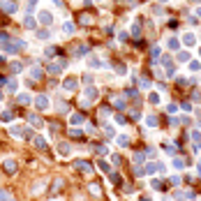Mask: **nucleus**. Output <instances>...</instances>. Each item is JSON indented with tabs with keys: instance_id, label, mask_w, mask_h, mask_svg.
<instances>
[{
	"instance_id": "f257e3e1",
	"label": "nucleus",
	"mask_w": 201,
	"mask_h": 201,
	"mask_svg": "<svg viewBox=\"0 0 201 201\" xmlns=\"http://www.w3.org/2000/svg\"><path fill=\"white\" fill-rule=\"evenodd\" d=\"M97 95H100V90H97V88H95V86H88V88H86V90H83V102H81V104H83V106H86V104H88V102L97 100Z\"/></svg>"
},
{
	"instance_id": "f03ea898",
	"label": "nucleus",
	"mask_w": 201,
	"mask_h": 201,
	"mask_svg": "<svg viewBox=\"0 0 201 201\" xmlns=\"http://www.w3.org/2000/svg\"><path fill=\"white\" fill-rule=\"evenodd\" d=\"M37 16H39V19H37V21H39V23H42V26H51V23H53V14H51V12H49V9H42V12H39V14H37Z\"/></svg>"
},
{
	"instance_id": "7ed1b4c3",
	"label": "nucleus",
	"mask_w": 201,
	"mask_h": 201,
	"mask_svg": "<svg viewBox=\"0 0 201 201\" xmlns=\"http://www.w3.org/2000/svg\"><path fill=\"white\" fill-rule=\"evenodd\" d=\"M0 7H2L7 14H14V12L19 9V2H16V0H0Z\"/></svg>"
},
{
	"instance_id": "20e7f679",
	"label": "nucleus",
	"mask_w": 201,
	"mask_h": 201,
	"mask_svg": "<svg viewBox=\"0 0 201 201\" xmlns=\"http://www.w3.org/2000/svg\"><path fill=\"white\" fill-rule=\"evenodd\" d=\"M63 88H65L67 93H72V90H76V88H79V81H76L74 76H67L65 81H63Z\"/></svg>"
},
{
	"instance_id": "39448f33",
	"label": "nucleus",
	"mask_w": 201,
	"mask_h": 201,
	"mask_svg": "<svg viewBox=\"0 0 201 201\" xmlns=\"http://www.w3.org/2000/svg\"><path fill=\"white\" fill-rule=\"evenodd\" d=\"M35 106H37L39 111H46V109H49V97H46V95H37V97H35Z\"/></svg>"
},
{
	"instance_id": "423d86ee",
	"label": "nucleus",
	"mask_w": 201,
	"mask_h": 201,
	"mask_svg": "<svg viewBox=\"0 0 201 201\" xmlns=\"http://www.w3.org/2000/svg\"><path fill=\"white\" fill-rule=\"evenodd\" d=\"M74 167L79 169V171H83V173H90V171H93V164H90V162H86V160H76V162H74Z\"/></svg>"
},
{
	"instance_id": "0eeeda50",
	"label": "nucleus",
	"mask_w": 201,
	"mask_h": 201,
	"mask_svg": "<svg viewBox=\"0 0 201 201\" xmlns=\"http://www.w3.org/2000/svg\"><path fill=\"white\" fill-rule=\"evenodd\" d=\"M9 132H12V136H28V130H23V125H12L9 127Z\"/></svg>"
},
{
	"instance_id": "6e6552de",
	"label": "nucleus",
	"mask_w": 201,
	"mask_h": 201,
	"mask_svg": "<svg viewBox=\"0 0 201 201\" xmlns=\"http://www.w3.org/2000/svg\"><path fill=\"white\" fill-rule=\"evenodd\" d=\"M116 143H118L120 148H127V146H130V136H127V134H118V136H116Z\"/></svg>"
},
{
	"instance_id": "1a4fd4ad",
	"label": "nucleus",
	"mask_w": 201,
	"mask_h": 201,
	"mask_svg": "<svg viewBox=\"0 0 201 201\" xmlns=\"http://www.w3.org/2000/svg\"><path fill=\"white\" fill-rule=\"evenodd\" d=\"M23 26H26V28H30V30H33L35 26H37V19H35L33 14H26V19H23Z\"/></svg>"
},
{
	"instance_id": "9d476101",
	"label": "nucleus",
	"mask_w": 201,
	"mask_h": 201,
	"mask_svg": "<svg viewBox=\"0 0 201 201\" xmlns=\"http://www.w3.org/2000/svg\"><path fill=\"white\" fill-rule=\"evenodd\" d=\"M185 167H187V160H185V157H173V169L183 171Z\"/></svg>"
},
{
	"instance_id": "9b49d317",
	"label": "nucleus",
	"mask_w": 201,
	"mask_h": 201,
	"mask_svg": "<svg viewBox=\"0 0 201 201\" xmlns=\"http://www.w3.org/2000/svg\"><path fill=\"white\" fill-rule=\"evenodd\" d=\"M5 171H7L9 176H14V173H16V162H14V160H5Z\"/></svg>"
},
{
	"instance_id": "f8f14e48",
	"label": "nucleus",
	"mask_w": 201,
	"mask_h": 201,
	"mask_svg": "<svg viewBox=\"0 0 201 201\" xmlns=\"http://www.w3.org/2000/svg\"><path fill=\"white\" fill-rule=\"evenodd\" d=\"M86 53H88V46H86V44H79V46H74V56H76V58H83Z\"/></svg>"
},
{
	"instance_id": "ddd939ff",
	"label": "nucleus",
	"mask_w": 201,
	"mask_h": 201,
	"mask_svg": "<svg viewBox=\"0 0 201 201\" xmlns=\"http://www.w3.org/2000/svg\"><path fill=\"white\" fill-rule=\"evenodd\" d=\"M183 42H185L187 46H194V44H197V37H194V33H185V35H183Z\"/></svg>"
},
{
	"instance_id": "4468645a",
	"label": "nucleus",
	"mask_w": 201,
	"mask_h": 201,
	"mask_svg": "<svg viewBox=\"0 0 201 201\" xmlns=\"http://www.w3.org/2000/svg\"><path fill=\"white\" fill-rule=\"evenodd\" d=\"M30 79H35V81H39V79H42V67H37V65L30 67Z\"/></svg>"
},
{
	"instance_id": "2eb2a0df",
	"label": "nucleus",
	"mask_w": 201,
	"mask_h": 201,
	"mask_svg": "<svg viewBox=\"0 0 201 201\" xmlns=\"http://www.w3.org/2000/svg\"><path fill=\"white\" fill-rule=\"evenodd\" d=\"M74 30H76V26H74L72 21H65V23H63V33L65 35H74Z\"/></svg>"
},
{
	"instance_id": "dca6fc26",
	"label": "nucleus",
	"mask_w": 201,
	"mask_h": 201,
	"mask_svg": "<svg viewBox=\"0 0 201 201\" xmlns=\"http://www.w3.org/2000/svg\"><path fill=\"white\" fill-rule=\"evenodd\" d=\"M58 155H63V157L69 155V143H65V141H63V143H58Z\"/></svg>"
},
{
	"instance_id": "f3484780",
	"label": "nucleus",
	"mask_w": 201,
	"mask_h": 201,
	"mask_svg": "<svg viewBox=\"0 0 201 201\" xmlns=\"http://www.w3.org/2000/svg\"><path fill=\"white\" fill-rule=\"evenodd\" d=\"M81 123H83V116L81 113H72L69 116V125H81Z\"/></svg>"
},
{
	"instance_id": "a211bd4d",
	"label": "nucleus",
	"mask_w": 201,
	"mask_h": 201,
	"mask_svg": "<svg viewBox=\"0 0 201 201\" xmlns=\"http://www.w3.org/2000/svg\"><path fill=\"white\" fill-rule=\"evenodd\" d=\"M33 143L39 148V150H44V148H46V139H42V136H33Z\"/></svg>"
},
{
	"instance_id": "6ab92c4d",
	"label": "nucleus",
	"mask_w": 201,
	"mask_h": 201,
	"mask_svg": "<svg viewBox=\"0 0 201 201\" xmlns=\"http://www.w3.org/2000/svg\"><path fill=\"white\" fill-rule=\"evenodd\" d=\"M28 120H30V125H35V127H42V125H44V123H42V118H39V116H35V113L28 116Z\"/></svg>"
},
{
	"instance_id": "aec40b11",
	"label": "nucleus",
	"mask_w": 201,
	"mask_h": 201,
	"mask_svg": "<svg viewBox=\"0 0 201 201\" xmlns=\"http://www.w3.org/2000/svg\"><path fill=\"white\" fill-rule=\"evenodd\" d=\"M60 53V49H56V46H46V51H44V56H49V58H56Z\"/></svg>"
},
{
	"instance_id": "412c9836",
	"label": "nucleus",
	"mask_w": 201,
	"mask_h": 201,
	"mask_svg": "<svg viewBox=\"0 0 201 201\" xmlns=\"http://www.w3.org/2000/svg\"><path fill=\"white\" fill-rule=\"evenodd\" d=\"M7 90H9V93H16V90H19V81H16V79H9V81H7Z\"/></svg>"
},
{
	"instance_id": "4be33fe9",
	"label": "nucleus",
	"mask_w": 201,
	"mask_h": 201,
	"mask_svg": "<svg viewBox=\"0 0 201 201\" xmlns=\"http://www.w3.org/2000/svg\"><path fill=\"white\" fill-rule=\"evenodd\" d=\"M176 58H178V63H190V53H187V51H180Z\"/></svg>"
},
{
	"instance_id": "5701e85b",
	"label": "nucleus",
	"mask_w": 201,
	"mask_h": 201,
	"mask_svg": "<svg viewBox=\"0 0 201 201\" xmlns=\"http://www.w3.org/2000/svg\"><path fill=\"white\" fill-rule=\"evenodd\" d=\"M146 123H148V127H150V130H155V127H157V118H155V116H146Z\"/></svg>"
},
{
	"instance_id": "b1692460",
	"label": "nucleus",
	"mask_w": 201,
	"mask_h": 201,
	"mask_svg": "<svg viewBox=\"0 0 201 201\" xmlns=\"http://www.w3.org/2000/svg\"><path fill=\"white\" fill-rule=\"evenodd\" d=\"M16 102L19 104H30V95H23L21 93V95H16Z\"/></svg>"
},
{
	"instance_id": "393cba45",
	"label": "nucleus",
	"mask_w": 201,
	"mask_h": 201,
	"mask_svg": "<svg viewBox=\"0 0 201 201\" xmlns=\"http://www.w3.org/2000/svg\"><path fill=\"white\" fill-rule=\"evenodd\" d=\"M150 187H153V190H164L162 180H157V178H153V180H150Z\"/></svg>"
},
{
	"instance_id": "a878e982",
	"label": "nucleus",
	"mask_w": 201,
	"mask_h": 201,
	"mask_svg": "<svg viewBox=\"0 0 201 201\" xmlns=\"http://www.w3.org/2000/svg\"><path fill=\"white\" fill-rule=\"evenodd\" d=\"M167 46H169V49H178V39H176V37L167 39Z\"/></svg>"
},
{
	"instance_id": "bb28decb",
	"label": "nucleus",
	"mask_w": 201,
	"mask_h": 201,
	"mask_svg": "<svg viewBox=\"0 0 201 201\" xmlns=\"http://www.w3.org/2000/svg\"><path fill=\"white\" fill-rule=\"evenodd\" d=\"M21 69H23V65H21L19 60H16V63H12V72H14V74H19Z\"/></svg>"
},
{
	"instance_id": "cd10ccee",
	"label": "nucleus",
	"mask_w": 201,
	"mask_h": 201,
	"mask_svg": "<svg viewBox=\"0 0 201 201\" xmlns=\"http://www.w3.org/2000/svg\"><path fill=\"white\" fill-rule=\"evenodd\" d=\"M104 134H106V136H116V130H113L111 125H104Z\"/></svg>"
},
{
	"instance_id": "c85d7f7f",
	"label": "nucleus",
	"mask_w": 201,
	"mask_h": 201,
	"mask_svg": "<svg viewBox=\"0 0 201 201\" xmlns=\"http://www.w3.org/2000/svg\"><path fill=\"white\" fill-rule=\"evenodd\" d=\"M0 201H12V197H9L7 190H0Z\"/></svg>"
},
{
	"instance_id": "c756f323",
	"label": "nucleus",
	"mask_w": 201,
	"mask_h": 201,
	"mask_svg": "<svg viewBox=\"0 0 201 201\" xmlns=\"http://www.w3.org/2000/svg\"><path fill=\"white\" fill-rule=\"evenodd\" d=\"M100 169H102V171H104V173H109V171H111V164L102 160V162H100Z\"/></svg>"
},
{
	"instance_id": "7c9ffc66",
	"label": "nucleus",
	"mask_w": 201,
	"mask_h": 201,
	"mask_svg": "<svg viewBox=\"0 0 201 201\" xmlns=\"http://www.w3.org/2000/svg\"><path fill=\"white\" fill-rule=\"evenodd\" d=\"M160 58V46H155L153 51H150V60H157Z\"/></svg>"
},
{
	"instance_id": "2f4dec72",
	"label": "nucleus",
	"mask_w": 201,
	"mask_h": 201,
	"mask_svg": "<svg viewBox=\"0 0 201 201\" xmlns=\"http://www.w3.org/2000/svg\"><path fill=\"white\" fill-rule=\"evenodd\" d=\"M139 86H141V88H143V90H148V88H150V81H148V79H146V76H143V79H141V81H139Z\"/></svg>"
},
{
	"instance_id": "473e14b6",
	"label": "nucleus",
	"mask_w": 201,
	"mask_h": 201,
	"mask_svg": "<svg viewBox=\"0 0 201 201\" xmlns=\"http://www.w3.org/2000/svg\"><path fill=\"white\" fill-rule=\"evenodd\" d=\"M63 187V180H53V185H51V192H58Z\"/></svg>"
},
{
	"instance_id": "72a5a7b5",
	"label": "nucleus",
	"mask_w": 201,
	"mask_h": 201,
	"mask_svg": "<svg viewBox=\"0 0 201 201\" xmlns=\"http://www.w3.org/2000/svg\"><path fill=\"white\" fill-rule=\"evenodd\" d=\"M113 106H116V109H125V102L120 100V97H116V100H113Z\"/></svg>"
},
{
	"instance_id": "f704fd0d",
	"label": "nucleus",
	"mask_w": 201,
	"mask_h": 201,
	"mask_svg": "<svg viewBox=\"0 0 201 201\" xmlns=\"http://www.w3.org/2000/svg\"><path fill=\"white\" fill-rule=\"evenodd\" d=\"M164 150H167L169 155H176V146H173V143H167V146H164Z\"/></svg>"
},
{
	"instance_id": "c9c22d12",
	"label": "nucleus",
	"mask_w": 201,
	"mask_h": 201,
	"mask_svg": "<svg viewBox=\"0 0 201 201\" xmlns=\"http://www.w3.org/2000/svg\"><path fill=\"white\" fill-rule=\"evenodd\" d=\"M143 160H146V153H136V155H134V162H136V164L143 162Z\"/></svg>"
},
{
	"instance_id": "e433bc0d",
	"label": "nucleus",
	"mask_w": 201,
	"mask_h": 201,
	"mask_svg": "<svg viewBox=\"0 0 201 201\" xmlns=\"http://www.w3.org/2000/svg\"><path fill=\"white\" fill-rule=\"evenodd\" d=\"M125 97H136V88H127L125 90Z\"/></svg>"
},
{
	"instance_id": "4c0bfd02",
	"label": "nucleus",
	"mask_w": 201,
	"mask_h": 201,
	"mask_svg": "<svg viewBox=\"0 0 201 201\" xmlns=\"http://www.w3.org/2000/svg\"><path fill=\"white\" fill-rule=\"evenodd\" d=\"M37 37H39V39H49L51 35H49V30H39V33H37Z\"/></svg>"
},
{
	"instance_id": "58836bf2",
	"label": "nucleus",
	"mask_w": 201,
	"mask_h": 201,
	"mask_svg": "<svg viewBox=\"0 0 201 201\" xmlns=\"http://www.w3.org/2000/svg\"><path fill=\"white\" fill-rule=\"evenodd\" d=\"M199 63H197V60H192V63H190V72H199Z\"/></svg>"
},
{
	"instance_id": "ea45409f",
	"label": "nucleus",
	"mask_w": 201,
	"mask_h": 201,
	"mask_svg": "<svg viewBox=\"0 0 201 201\" xmlns=\"http://www.w3.org/2000/svg\"><path fill=\"white\" fill-rule=\"evenodd\" d=\"M79 21H81L83 26H88V23H90V16H88V14H81V19H79Z\"/></svg>"
},
{
	"instance_id": "a19ab883",
	"label": "nucleus",
	"mask_w": 201,
	"mask_h": 201,
	"mask_svg": "<svg viewBox=\"0 0 201 201\" xmlns=\"http://www.w3.org/2000/svg\"><path fill=\"white\" fill-rule=\"evenodd\" d=\"M0 118H2V120H12V111H2Z\"/></svg>"
},
{
	"instance_id": "79ce46f5",
	"label": "nucleus",
	"mask_w": 201,
	"mask_h": 201,
	"mask_svg": "<svg viewBox=\"0 0 201 201\" xmlns=\"http://www.w3.org/2000/svg\"><path fill=\"white\" fill-rule=\"evenodd\" d=\"M90 192H93V194H97V197H100V187H97V185H95V183H90Z\"/></svg>"
},
{
	"instance_id": "37998d69",
	"label": "nucleus",
	"mask_w": 201,
	"mask_h": 201,
	"mask_svg": "<svg viewBox=\"0 0 201 201\" xmlns=\"http://www.w3.org/2000/svg\"><path fill=\"white\" fill-rule=\"evenodd\" d=\"M148 100H150V104H157V102H160V95H155V93H153Z\"/></svg>"
},
{
	"instance_id": "c03bdc74",
	"label": "nucleus",
	"mask_w": 201,
	"mask_h": 201,
	"mask_svg": "<svg viewBox=\"0 0 201 201\" xmlns=\"http://www.w3.org/2000/svg\"><path fill=\"white\" fill-rule=\"evenodd\" d=\"M111 183H113V185H120V178H118L116 173H111Z\"/></svg>"
},
{
	"instance_id": "a18cd8bd",
	"label": "nucleus",
	"mask_w": 201,
	"mask_h": 201,
	"mask_svg": "<svg viewBox=\"0 0 201 201\" xmlns=\"http://www.w3.org/2000/svg\"><path fill=\"white\" fill-rule=\"evenodd\" d=\"M167 111H169V113H176V111H178V106H176V104H169Z\"/></svg>"
},
{
	"instance_id": "49530a36",
	"label": "nucleus",
	"mask_w": 201,
	"mask_h": 201,
	"mask_svg": "<svg viewBox=\"0 0 201 201\" xmlns=\"http://www.w3.org/2000/svg\"><path fill=\"white\" fill-rule=\"evenodd\" d=\"M42 187H44V185H42V183H37V185H33V192H35V194H37V192H42Z\"/></svg>"
},
{
	"instance_id": "de8ad7c7",
	"label": "nucleus",
	"mask_w": 201,
	"mask_h": 201,
	"mask_svg": "<svg viewBox=\"0 0 201 201\" xmlns=\"http://www.w3.org/2000/svg\"><path fill=\"white\" fill-rule=\"evenodd\" d=\"M69 134H72L74 139H79V136H81V132H79V130H72V127H69Z\"/></svg>"
},
{
	"instance_id": "09e8293b",
	"label": "nucleus",
	"mask_w": 201,
	"mask_h": 201,
	"mask_svg": "<svg viewBox=\"0 0 201 201\" xmlns=\"http://www.w3.org/2000/svg\"><path fill=\"white\" fill-rule=\"evenodd\" d=\"M83 83H93V74H86L83 76Z\"/></svg>"
},
{
	"instance_id": "8fccbe9b",
	"label": "nucleus",
	"mask_w": 201,
	"mask_h": 201,
	"mask_svg": "<svg viewBox=\"0 0 201 201\" xmlns=\"http://www.w3.org/2000/svg\"><path fill=\"white\" fill-rule=\"evenodd\" d=\"M116 123L118 125H125V116H116Z\"/></svg>"
},
{
	"instance_id": "3c124183",
	"label": "nucleus",
	"mask_w": 201,
	"mask_h": 201,
	"mask_svg": "<svg viewBox=\"0 0 201 201\" xmlns=\"http://www.w3.org/2000/svg\"><path fill=\"white\" fill-rule=\"evenodd\" d=\"M194 16H199V19H201V7L197 9V12H194Z\"/></svg>"
},
{
	"instance_id": "603ef678",
	"label": "nucleus",
	"mask_w": 201,
	"mask_h": 201,
	"mask_svg": "<svg viewBox=\"0 0 201 201\" xmlns=\"http://www.w3.org/2000/svg\"><path fill=\"white\" fill-rule=\"evenodd\" d=\"M141 201H153V199L150 197H141Z\"/></svg>"
},
{
	"instance_id": "864d4df0",
	"label": "nucleus",
	"mask_w": 201,
	"mask_h": 201,
	"mask_svg": "<svg viewBox=\"0 0 201 201\" xmlns=\"http://www.w3.org/2000/svg\"><path fill=\"white\" fill-rule=\"evenodd\" d=\"M2 97H5V93H2V90H0V102H2Z\"/></svg>"
},
{
	"instance_id": "5fc2aeb1",
	"label": "nucleus",
	"mask_w": 201,
	"mask_h": 201,
	"mask_svg": "<svg viewBox=\"0 0 201 201\" xmlns=\"http://www.w3.org/2000/svg\"><path fill=\"white\" fill-rule=\"evenodd\" d=\"M125 2H130V5H134V0H125Z\"/></svg>"
},
{
	"instance_id": "6e6d98bb",
	"label": "nucleus",
	"mask_w": 201,
	"mask_h": 201,
	"mask_svg": "<svg viewBox=\"0 0 201 201\" xmlns=\"http://www.w3.org/2000/svg\"><path fill=\"white\" fill-rule=\"evenodd\" d=\"M199 171H201V160H199Z\"/></svg>"
},
{
	"instance_id": "4d7b16f0",
	"label": "nucleus",
	"mask_w": 201,
	"mask_h": 201,
	"mask_svg": "<svg viewBox=\"0 0 201 201\" xmlns=\"http://www.w3.org/2000/svg\"><path fill=\"white\" fill-rule=\"evenodd\" d=\"M160 2H169V0H160Z\"/></svg>"
},
{
	"instance_id": "13d9d810",
	"label": "nucleus",
	"mask_w": 201,
	"mask_h": 201,
	"mask_svg": "<svg viewBox=\"0 0 201 201\" xmlns=\"http://www.w3.org/2000/svg\"><path fill=\"white\" fill-rule=\"evenodd\" d=\"M194 2H201V0H194Z\"/></svg>"
},
{
	"instance_id": "bf43d9fd",
	"label": "nucleus",
	"mask_w": 201,
	"mask_h": 201,
	"mask_svg": "<svg viewBox=\"0 0 201 201\" xmlns=\"http://www.w3.org/2000/svg\"><path fill=\"white\" fill-rule=\"evenodd\" d=\"M199 56H201V49H199Z\"/></svg>"
},
{
	"instance_id": "052dcab7",
	"label": "nucleus",
	"mask_w": 201,
	"mask_h": 201,
	"mask_svg": "<svg viewBox=\"0 0 201 201\" xmlns=\"http://www.w3.org/2000/svg\"><path fill=\"white\" fill-rule=\"evenodd\" d=\"M199 176H201V171H199Z\"/></svg>"
}]
</instances>
